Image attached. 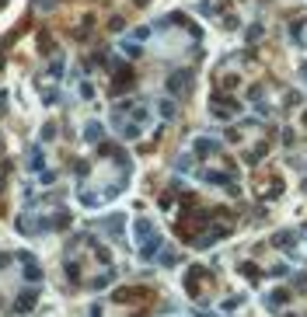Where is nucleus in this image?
<instances>
[{"instance_id": "obj_1", "label": "nucleus", "mask_w": 307, "mask_h": 317, "mask_svg": "<svg viewBox=\"0 0 307 317\" xmlns=\"http://www.w3.org/2000/svg\"><path fill=\"white\" fill-rule=\"evenodd\" d=\"M188 84H192V77H188L185 70H178V73H171V77H168V91H171V94H182Z\"/></svg>"}, {"instance_id": "obj_2", "label": "nucleus", "mask_w": 307, "mask_h": 317, "mask_svg": "<svg viewBox=\"0 0 307 317\" xmlns=\"http://www.w3.org/2000/svg\"><path fill=\"white\" fill-rule=\"evenodd\" d=\"M133 230H136V241H140V244H147L150 237H157V233H154V223H150V220H136Z\"/></svg>"}, {"instance_id": "obj_3", "label": "nucleus", "mask_w": 307, "mask_h": 317, "mask_svg": "<svg viewBox=\"0 0 307 317\" xmlns=\"http://www.w3.org/2000/svg\"><path fill=\"white\" fill-rule=\"evenodd\" d=\"M216 150H220V143H216V140H206V136H203V140H196V153H216Z\"/></svg>"}, {"instance_id": "obj_4", "label": "nucleus", "mask_w": 307, "mask_h": 317, "mask_svg": "<svg viewBox=\"0 0 307 317\" xmlns=\"http://www.w3.org/2000/svg\"><path fill=\"white\" fill-rule=\"evenodd\" d=\"M286 300H290V293H286V289H276V293H269V300H265V303L276 310V307H279V303H286Z\"/></svg>"}, {"instance_id": "obj_5", "label": "nucleus", "mask_w": 307, "mask_h": 317, "mask_svg": "<svg viewBox=\"0 0 307 317\" xmlns=\"http://www.w3.org/2000/svg\"><path fill=\"white\" fill-rule=\"evenodd\" d=\"M31 307H35V289H28V293H25V300H18V303H14V310H18V314H21V310H31Z\"/></svg>"}, {"instance_id": "obj_6", "label": "nucleus", "mask_w": 307, "mask_h": 317, "mask_svg": "<svg viewBox=\"0 0 307 317\" xmlns=\"http://www.w3.org/2000/svg\"><path fill=\"white\" fill-rule=\"evenodd\" d=\"M84 136H88L91 143H98V140H101V126H98V122H88V133H84Z\"/></svg>"}, {"instance_id": "obj_7", "label": "nucleus", "mask_w": 307, "mask_h": 317, "mask_svg": "<svg viewBox=\"0 0 307 317\" xmlns=\"http://www.w3.org/2000/svg\"><path fill=\"white\" fill-rule=\"evenodd\" d=\"M161 115L171 118V115H175V105H171V101H161Z\"/></svg>"}]
</instances>
